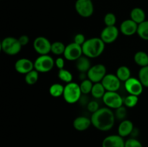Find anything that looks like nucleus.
Instances as JSON below:
<instances>
[{
	"instance_id": "17",
	"label": "nucleus",
	"mask_w": 148,
	"mask_h": 147,
	"mask_svg": "<svg viewBox=\"0 0 148 147\" xmlns=\"http://www.w3.org/2000/svg\"><path fill=\"white\" fill-rule=\"evenodd\" d=\"M134 124L130 120H124L121 121L120 124L119 125L118 127V134L120 136L127 137L130 135V134L132 133L134 131Z\"/></svg>"
},
{
	"instance_id": "32",
	"label": "nucleus",
	"mask_w": 148,
	"mask_h": 147,
	"mask_svg": "<svg viewBox=\"0 0 148 147\" xmlns=\"http://www.w3.org/2000/svg\"><path fill=\"white\" fill-rule=\"evenodd\" d=\"M103 21L106 26H115L116 23V17L114 13L108 12L104 16Z\"/></svg>"
},
{
	"instance_id": "11",
	"label": "nucleus",
	"mask_w": 148,
	"mask_h": 147,
	"mask_svg": "<svg viewBox=\"0 0 148 147\" xmlns=\"http://www.w3.org/2000/svg\"><path fill=\"white\" fill-rule=\"evenodd\" d=\"M121 81L114 74H107L101 81L106 92H117L121 86Z\"/></svg>"
},
{
	"instance_id": "1",
	"label": "nucleus",
	"mask_w": 148,
	"mask_h": 147,
	"mask_svg": "<svg viewBox=\"0 0 148 147\" xmlns=\"http://www.w3.org/2000/svg\"><path fill=\"white\" fill-rule=\"evenodd\" d=\"M92 125L101 131H110L115 123L116 117L111 108H100L91 115Z\"/></svg>"
},
{
	"instance_id": "16",
	"label": "nucleus",
	"mask_w": 148,
	"mask_h": 147,
	"mask_svg": "<svg viewBox=\"0 0 148 147\" xmlns=\"http://www.w3.org/2000/svg\"><path fill=\"white\" fill-rule=\"evenodd\" d=\"M102 147H125V141L119 135H110L102 141Z\"/></svg>"
},
{
	"instance_id": "2",
	"label": "nucleus",
	"mask_w": 148,
	"mask_h": 147,
	"mask_svg": "<svg viewBox=\"0 0 148 147\" xmlns=\"http://www.w3.org/2000/svg\"><path fill=\"white\" fill-rule=\"evenodd\" d=\"M106 43L101 37H91L87 39L82 46L84 56L89 59H96L99 57L105 50Z\"/></svg>"
},
{
	"instance_id": "35",
	"label": "nucleus",
	"mask_w": 148,
	"mask_h": 147,
	"mask_svg": "<svg viewBox=\"0 0 148 147\" xmlns=\"http://www.w3.org/2000/svg\"><path fill=\"white\" fill-rule=\"evenodd\" d=\"M100 107H99V104L98 103V102L95 100L90 101L88 103L87 105V109L88 110V111L92 113L95 112L96 111H98L99 110Z\"/></svg>"
},
{
	"instance_id": "24",
	"label": "nucleus",
	"mask_w": 148,
	"mask_h": 147,
	"mask_svg": "<svg viewBox=\"0 0 148 147\" xmlns=\"http://www.w3.org/2000/svg\"><path fill=\"white\" fill-rule=\"evenodd\" d=\"M64 86L59 83H54L49 87V94L53 97H59L63 96Z\"/></svg>"
},
{
	"instance_id": "18",
	"label": "nucleus",
	"mask_w": 148,
	"mask_h": 147,
	"mask_svg": "<svg viewBox=\"0 0 148 147\" xmlns=\"http://www.w3.org/2000/svg\"><path fill=\"white\" fill-rule=\"evenodd\" d=\"M91 125H92L91 119L85 116L77 117L73 121L74 128L78 131H86Z\"/></svg>"
},
{
	"instance_id": "34",
	"label": "nucleus",
	"mask_w": 148,
	"mask_h": 147,
	"mask_svg": "<svg viewBox=\"0 0 148 147\" xmlns=\"http://www.w3.org/2000/svg\"><path fill=\"white\" fill-rule=\"evenodd\" d=\"M125 147H143L139 140L134 138H130L125 141Z\"/></svg>"
},
{
	"instance_id": "4",
	"label": "nucleus",
	"mask_w": 148,
	"mask_h": 147,
	"mask_svg": "<svg viewBox=\"0 0 148 147\" xmlns=\"http://www.w3.org/2000/svg\"><path fill=\"white\" fill-rule=\"evenodd\" d=\"M21 44L18 38L14 37H6L1 40V48L5 54L9 56H14L19 53L21 50Z\"/></svg>"
},
{
	"instance_id": "20",
	"label": "nucleus",
	"mask_w": 148,
	"mask_h": 147,
	"mask_svg": "<svg viewBox=\"0 0 148 147\" xmlns=\"http://www.w3.org/2000/svg\"><path fill=\"white\" fill-rule=\"evenodd\" d=\"M145 12L143 9L140 8V7H135V8L132 9L130 12V19L138 24L145 21Z\"/></svg>"
},
{
	"instance_id": "10",
	"label": "nucleus",
	"mask_w": 148,
	"mask_h": 147,
	"mask_svg": "<svg viewBox=\"0 0 148 147\" xmlns=\"http://www.w3.org/2000/svg\"><path fill=\"white\" fill-rule=\"evenodd\" d=\"M52 43L49 40L43 36H39L34 40L33 43V48L35 51L41 55H48L51 52Z\"/></svg>"
},
{
	"instance_id": "25",
	"label": "nucleus",
	"mask_w": 148,
	"mask_h": 147,
	"mask_svg": "<svg viewBox=\"0 0 148 147\" xmlns=\"http://www.w3.org/2000/svg\"><path fill=\"white\" fill-rule=\"evenodd\" d=\"M137 34L143 40H148V20L138 24Z\"/></svg>"
},
{
	"instance_id": "3",
	"label": "nucleus",
	"mask_w": 148,
	"mask_h": 147,
	"mask_svg": "<svg viewBox=\"0 0 148 147\" xmlns=\"http://www.w3.org/2000/svg\"><path fill=\"white\" fill-rule=\"evenodd\" d=\"M82 94L79 84L72 82L64 86L63 97L68 104H75L80 100Z\"/></svg>"
},
{
	"instance_id": "19",
	"label": "nucleus",
	"mask_w": 148,
	"mask_h": 147,
	"mask_svg": "<svg viewBox=\"0 0 148 147\" xmlns=\"http://www.w3.org/2000/svg\"><path fill=\"white\" fill-rule=\"evenodd\" d=\"M91 66L90 59L84 55L76 61V68L79 73L87 74Z\"/></svg>"
},
{
	"instance_id": "5",
	"label": "nucleus",
	"mask_w": 148,
	"mask_h": 147,
	"mask_svg": "<svg viewBox=\"0 0 148 147\" xmlns=\"http://www.w3.org/2000/svg\"><path fill=\"white\" fill-rule=\"evenodd\" d=\"M54 66L55 61L49 54L39 56L34 61V69L39 73L49 72Z\"/></svg>"
},
{
	"instance_id": "8",
	"label": "nucleus",
	"mask_w": 148,
	"mask_h": 147,
	"mask_svg": "<svg viewBox=\"0 0 148 147\" xmlns=\"http://www.w3.org/2000/svg\"><path fill=\"white\" fill-rule=\"evenodd\" d=\"M107 74L106 68L103 64L98 63V64L93 65L90 67L88 72H87V76L88 79L92 81L93 83H98L101 82L106 75Z\"/></svg>"
},
{
	"instance_id": "37",
	"label": "nucleus",
	"mask_w": 148,
	"mask_h": 147,
	"mask_svg": "<svg viewBox=\"0 0 148 147\" xmlns=\"http://www.w3.org/2000/svg\"><path fill=\"white\" fill-rule=\"evenodd\" d=\"M64 65H65V61L64 58L59 57L55 60V66L59 69H64Z\"/></svg>"
},
{
	"instance_id": "28",
	"label": "nucleus",
	"mask_w": 148,
	"mask_h": 147,
	"mask_svg": "<svg viewBox=\"0 0 148 147\" xmlns=\"http://www.w3.org/2000/svg\"><path fill=\"white\" fill-rule=\"evenodd\" d=\"M58 77L61 81L66 84L72 82V79H73V76H72V73L67 69H59V72H58Z\"/></svg>"
},
{
	"instance_id": "23",
	"label": "nucleus",
	"mask_w": 148,
	"mask_h": 147,
	"mask_svg": "<svg viewBox=\"0 0 148 147\" xmlns=\"http://www.w3.org/2000/svg\"><path fill=\"white\" fill-rule=\"evenodd\" d=\"M106 92V90L101 82L94 83L92 91H91V95L94 98H95V99H102Z\"/></svg>"
},
{
	"instance_id": "12",
	"label": "nucleus",
	"mask_w": 148,
	"mask_h": 147,
	"mask_svg": "<svg viewBox=\"0 0 148 147\" xmlns=\"http://www.w3.org/2000/svg\"><path fill=\"white\" fill-rule=\"evenodd\" d=\"M124 87L129 95H133L139 97L143 93L144 86L140 79L135 77H130L128 80L124 82Z\"/></svg>"
},
{
	"instance_id": "26",
	"label": "nucleus",
	"mask_w": 148,
	"mask_h": 147,
	"mask_svg": "<svg viewBox=\"0 0 148 147\" xmlns=\"http://www.w3.org/2000/svg\"><path fill=\"white\" fill-rule=\"evenodd\" d=\"M65 48H66V46L62 42L56 41L52 43L51 52L56 56H60V55L64 54Z\"/></svg>"
},
{
	"instance_id": "7",
	"label": "nucleus",
	"mask_w": 148,
	"mask_h": 147,
	"mask_svg": "<svg viewBox=\"0 0 148 147\" xmlns=\"http://www.w3.org/2000/svg\"><path fill=\"white\" fill-rule=\"evenodd\" d=\"M106 106L111 109H117L124 105V99L117 92H106L102 98Z\"/></svg>"
},
{
	"instance_id": "38",
	"label": "nucleus",
	"mask_w": 148,
	"mask_h": 147,
	"mask_svg": "<svg viewBox=\"0 0 148 147\" xmlns=\"http://www.w3.org/2000/svg\"><path fill=\"white\" fill-rule=\"evenodd\" d=\"M18 40L22 46H25L28 44L29 41H30V38H29L28 36L26 35H21L19 37Z\"/></svg>"
},
{
	"instance_id": "9",
	"label": "nucleus",
	"mask_w": 148,
	"mask_h": 147,
	"mask_svg": "<svg viewBox=\"0 0 148 147\" xmlns=\"http://www.w3.org/2000/svg\"><path fill=\"white\" fill-rule=\"evenodd\" d=\"M63 55L64 59L66 60L70 61H76L79 58L83 56L82 46L72 42L66 46L65 51Z\"/></svg>"
},
{
	"instance_id": "6",
	"label": "nucleus",
	"mask_w": 148,
	"mask_h": 147,
	"mask_svg": "<svg viewBox=\"0 0 148 147\" xmlns=\"http://www.w3.org/2000/svg\"><path fill=\"white\" fill-rule=\"evenodd\" d=\"M75 7L77 13L84 18L91 17L94 12V5L92 0H77Z\"/></svg>"
},
{
	"instance_id": "21",
	"label": "nucleus",
	"mask_w": 148,
	"mask_h": 147,
	"mask_svg": "<svg viewBox=\"0 0 148 147\" xmlns=\"http://www.w3.org/2000/svg\"><path fill=\"white\" fill-rule=\"evenodd\" d=\"M134 60L136 64L141 67L148 66V54L146 52L140 50L134 54Z\"/></svg>"
},
{
	"instance_id": "30",
	"label": "nucleus",
	"mask_w": 148,
	"mask_h": 147,
	"mask_svg": "<svg viewBox=\"0 0 148 147\" xmlns=\"http://www.w3.org/2000/svg\"><path fill=\"white\" fill-rule=\"evenodd\" d=\"M138 79L144 87L148 88V66L140 68L138 74Z\"/></svg>"
},
{
	"instance_id": "14",
	"label": "nucleus",
	"mask_w": 148,
	"mask_h": 147,
	"mask_svg": "<svg viewBox=\"0 0 148 147\" xmlns=\"http://www.w3.org/2000/svg\"><path fill=\"white\" fill-rule=\"evenodd\" d=\"M14 69L19 74L25 75L34 69V62L25 58L20 59L14 63Z\"/></svg>"
},
{
	"instance_id": "22",
	"label": "nucleus",
	"mask_w": 148,
	"mask_h": 147,
	"mask_svg": "<svg viewBox=\"0 0 148 147\" xmlns=\"http://www.w3.org/2000/svg\"><path fill=\"white\" fill-rule=\"evenodd\" d=\"M116 75L121 82H125L131 77V71L127 66H121L117 69Z\"/></svg>"
},
{
	"instance_id": "13",
	"label": "nucleus",
	"mask_w": 148,
	"mask_h": 147,
	"mask_svg": "<svg viewBox=\"0 0 148 147\" xmlns=\"http://www.w3.org/2000/svg\"><path fill=\"white\" fill-rule=\"evenodd\" d=\"M120 30L115 26H106L101 33L100 37L106 44L114 43L118 38Z\"/></svg>"
},
{
	"instance_id": "36",
	"label": "nucleus",
	"mask_w": 148,
	"mask_h": 147,
	"mask_svg": "<svg viewBox=\"0 0 148 147\" xmlns=\"http://www.w3.org/2000/svg\"><path fill=\"white\" fill-rule=\"evenodd\" d=\"M85 41H86V39H85V35L82 33H77L74 37V43H77L81 46L85 43Z\"/></svg>"
},
{
	"instance_id": "33",
	"label": "nucleus",
	"mask_w": 148,
	"mask_h": 147,
	"mask_svg": "<svg viewBox=\"0 0 148 147\" xmlns=\"http://www.w3.org/2000/svg\"><path fill=\"white\" fill-rule=\"evenodd\" d=\"M115 117L116 119L119 120H124L126 119V117H127V109H126V107L124 106H121L120 108H117L116 109L115 112Z\"/></svg>"
},
{
	"instance_id": "27",
	"label": "nucleus",
	"mask_w": 148,
	"mask_h": 147,
	"mask_svg": "<svg viewBox=\"0 0 148 147\" xmlns=\"http://www.w3.org/2000/svg\"><path fill=\"white\" fill-rule=\"evenodd\" d=\"M39 78V72L36 69H33L29 73L26 74L25 76V81L28 85H33L38 82Z\"/></svg>"
},
{
	"instance_id": "15",
	"label": "nucleus",
	"mask_w": 148,
	"mask_h": 147,
	"mask_svg": "<svg viewBox=\"0 0 148 147\" xmlns=\"http://www.w3.org/2000/svg\"><path fill=\"white\" fill-rule=\"evenodd\" d=\"M138 24L131 19L125 20L121 23L119 30L124 35L132 36L137 33Z\"/></svg>"
},
{
	"instance_id": "29",
	"label": "nucleus",
	"mask_w": 148,
	"mask_h": 147,
	"mask_svg": "<svg viewBox=\"0 0 148 147\" xmlns=\"http://www.w3.org/2000/svg\"><path fill=\"white\" fill-rule=\"evenodd\" d=\"M93 84V82L90 80L89 79H88V78L81 81V83L79 84V86H80L82 93L84 94V95H88V94L91 93Z\"/></svg>"
},
{
	"instance_id": "31",
	"label": "nucleus",
	"mask_w": 148,
	"mask_h": 147,
	"mask_svg": "<svg viewBox=\"0 0 148 147\" xmlns=\"http://www.w3.org/2000/svg\"><path fill=\"white\" fill-rule=\"evenodd\" d=\"M139 101L138 96L129 95L124 99V105L129 108H132L137 105Z\"/></svg>"
}]
</instances>
